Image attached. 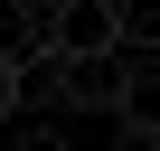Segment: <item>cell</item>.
<instances>
[{"mask_svg": "<svg viewBox=\"0 0 160 151\" xmlns=\"http://www.w3.org/2000/svg\"><path fill=\"white\" fill-rule=\"evenodd\" d=\"M19 151H66V142H57V132H28V142H19Z\"/></svg>", "mask_w": 160, "mask_h": 151, "instance_id": "4", "label": "cell"}, {"mask_svg": "<svg viewBox=\"0 0 160 151\" xmlns=\"http://www.w3.org/2000/svg\"><path fill=\"white\" fill-rule=\"evenodd\" d=\"M113 113H122V132H160V66H151V57H122Z\"/></svg>", "mask_w": 160, "mask_h": 151, "instance_id": "2", "label": "cell"}, {"mask_svg": "<svg viewBox=\"0 0 160 151\" xmlns=\"http://www.w3.org/2000/svg\"><path fill=\"white\" fill-rule=\"evenodd\" d=\"M19 113V47H0V123Z\"/></svg>", "mask_w": 160, "mask_h": 151, "instance_id": "3", "label": "cell"}, {"mask_svg": "<svg viewBox=\"0 0 160 151\" xmlns=\"http://www.w3.org/2000/svg\"><path fill=\"white\" fill-rule=\"evenodd\" d=\"M47 47H57V57H122V38H113V0H57Z\"/></svg>", "mask_w": 160, "mask_h": 151, "instance_id": "1", "label": "cell"}]
</instances>
